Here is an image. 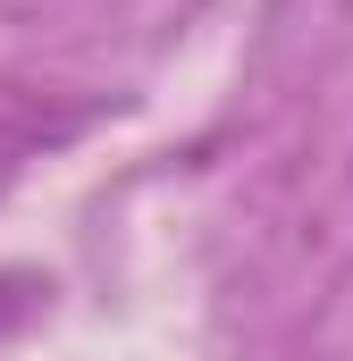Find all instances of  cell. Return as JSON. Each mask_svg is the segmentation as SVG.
<instances>
[{
	"label": "cell",
	"instance_id": "6da1fadb",
	"mask_svg": "<svg viewBox=\"0 0 353 361\" xmlns=\"http://www.w3.org/2000/svg\"><path fill=\"white\" fill-rule=\"evenodd\" d=\"M42 302H51V277H42V269H0V336L34 328Z\"/></svg>",
	"mask_w": 353,
	"mask_h": 361
}]
</instances>
